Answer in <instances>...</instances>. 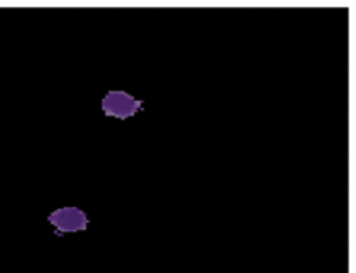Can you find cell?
I'll list each match as a JSON object with an SVG mask.
<instances>
[{
	"label": "cell",
	"instance_id": "cell-2",
	"mask_svg": "<svg viewBox=\"0 0 356 273\" xmlns=\"http://www.w3.org/2000/svg\"><path fill=\"white\" fill-rule=\"evenodd\" d=\"M49 221L56 226L58 232H79L87 225V218L79 209H59L49 218Z\"/></svg>",
	"mask_w": 356,
	"mask_h": 273
},
{
	"label": "cell",
	"instance_id": "cell-1",
	"mask_svg": "<svg viewBox=\"0 0 356 273\" xmlns=\"http://www.w3.org/2000/svg\"><path fill=\"white\" fill-rule=\"evenodd\" d=\"M141 108H143L141 101L134 100V98L129 96L127 93H122V91L108 93L103 100L104 115L113 118H120V120H125V118L129 117H134Z\"/></svg>",
	"mask_w": 356,
	"mask_h": 273
}]
</instances>
